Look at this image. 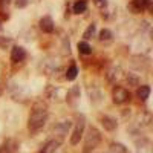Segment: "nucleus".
Instances as JSON below:
<instances>
[{
	"label": "nucleus",
	"instance_id": "f257e3e1",
	"mask_svg": "<svg viewBox=\"0 0 153 153\" xmlns=\"http://www.w3.org/2000/svg\"><path fill=\"white\" fill-rule=\"evenodd\" d=\"M48 121V109L43 103H35L31 115H29V120H28V130L31 133H37L40 132L45 124Z\"/></svg>",
	"mask_w": 153,
	"mask_h": 153
},
{
	"label": "nucleus",
	"instance_id": "f03ea898",
	"mask_svg": "<svg viewBox=\"0 0 153 153\" xmlns=\"http://www.w3.org/2000/svg\"><path fill=\"white\" fill-rule=\"evenodd\" d=\"M101 143V133L95 127H89V130L84 136V144H83V153H91L94 152L98 144Z\"/></svg>",
	"mask_w": 153,
	"mask_h": 153
},
{
	"label": "nucleus",
	"instance_id": "7ed1b4c3",
	"mask_svg": "<svg viewBox=\"0 0 153 153\" xmlns=\"http://www.w3.org/2000/svg\"><path fill=\"white\" fill-rule=\"evenodd\" d=\"M9 94H11L12 100H16V101H23L25 98L28 97L29 89L25 86L22 81H12V83L9 84Z\"/></svg>",
	"mask_w": 153,
	"mask_h": 153
},
{
	"label": "nucleus",
	"instance_id": "20e7f679",
	"mask_svg": "<svg viewBox=\"0 0 153 153\" xmlns=\"http://www.w3.org/2000/svg\"><path fill=\"white\" fill-rule=\"evenodd\" d=\"M84 129H86V120L83 115H80L78 120H76V126H75V129L71 135V144L72 146H78L80 141H81V138L84 135Z\"/></svg>",
	"mask_w": 153,
	"mask_h": 153
},
{
	"label": "nucleus",
	"instance_id": "39448f33",
	"mask_svg": "<svg viewBox=\"0 0 153 153\" xmlns=\"http://www.w3.org/2000/svg\"><path fill=\"white\" fill-rule=\"evenodd\" d=\"M71 129H72V121L71 120H61L54 126V135H57V139L61 143V139L69 133Z\"/></svg>",
	"mask_w": 153,
	"mask_h": 153
},
{
	"label": "nucleus",
	"instance_id": "423d86ee",
	"mask_svg": "<svg viewBox=\"0 0 153 153\" xmlns=\"http://www.w3.org/2000/svg\"><path fill=\"white\" fill-rule=\"evenodd\" d=\"M112 97H113V103L115 104H124L130 100V92L127 91L126 87L123 86H115L113 87V92H112Z\"/></svg>",
	"mask_w": 153,
	"mask_h": 153
},
{
	"label": "nucleus",
	"instance_id": "0eeeda50",
	"mask_svg": "<svg viewBox=\"0 0 153 153\" xmlns=\"http://www.w3.org/2000/svg\"><path fill=\"white\" fill-rule=\"evenodd\" d=\"M60 66H61V61H60V58L58 57H48L45 61H43V65H42V68H43V71L48 74V75H54L55 72H58L60 71Z\"/></svg>",
	"mask_w": 153,
	"mask_h": 153
},
{
	"label": "nucleus",
	"instance_id": "6e6552de",
	"mask_svg": "<svg viewBox=\"0 0 153 153\" xmlns=\"http://www.w3.org/2000/svg\"><path fill=\"white\" fill-rule=\"evenodd\" d=\"M65 100L68 101V104L72 106V107L78 106V104H80V100H81V89H80V86H76V84L72 86L69 91L66 92Z\"/></svg>",
	"mask_w": 153,
	"mask_h": 153
},
{
	"label": "nucleus",
	"instance_id": "1a4fd4ad",
	"mask_svg": "<svg viewBox=\"0 0 153 153\" xmlns=\"http://www.w3.org/2000/svg\"><path fill=\"white\" fill-rule=\"evenodd\" d=\"M87 94H89V100H91V103H94V104H101L104 101V92L101 91L100 87H97V86H91V87H89Z\"/></svg>",
	"mask_w": 153,
	"mask_h": 153
},
{
	"label": "nucleus",
	"instance_id": "9d476101",
	"mask_svg": "<svg viewBox=\"0 0 153 153\" xmlns=\"http://www.w3.org/2000/svg\"><path fill=\"white\" fill-rule=\"evenodd\" d=\"M100 121H101V126L104 127V130H107V132H113V130H117V127H118L117 118L110 117V115H103Z\"/></svg>",
	"mask_w": 153,
	"mask_h": 153
},
{
	"label": "nucleus",
	"instance_id": "9b49d317",
	"mask_svg": "<svg viewBox=\"0 0 153 153\" xmlns=\"http://www.w3.org/2000/svg\"><path fill=\"white\" fill-rule=\"evenodd\" d=\"M38 25H40V29L43 32H46V34H52L55 31V23H54V20L51 19L49 16L42 17L40 22H38Z\"/></svg>",
	"mask_w": 153,
	"mask_h": 153
},
{
	"label": "nucleus",
	"instance_id": "f8f14e48",
	"mask_svg": "<svg viewBox=\"0 0 153 153\" xmlns=\"http://www.w3.org/2000/svg\"><path fill=\"white\" fill-rule=\"evenodd\" d=\"M26 58V49L23 46H12L11 49V61L14 63H20Z\"/></svg>",
	"mask_w": 153,
	"mask_h": 153
},
{
	"label": "nucleus",
	"instance_id": "ddd939ff",
	"mask_svg": "<svg viewBox=\"0 0 153 153\" xmlns=\"http://www.w3.org/2000/svg\"><path fill=\"white\" fill-rule=\"evenodd\" d=\"M19 149V143L12 138H8L0 146V153H16Z\"/></svg>",
	"mask_w": 153,
	"mask_h": 153
},
{
	"label": "nucleus",
	"instance_id": "4468645a",
	"mask_svg": "<svg viewBox=\"0 0 153 153\" xmlns=\"http://www.w3.org/2000/svg\"><path fill=\"white\" fill-rule=\"evenodd\" d=\"M48 95H49L51 100H54V101H63L65 97H66V91L63 87H60V86H52L49 89Z\"/></svg>",
	"mask_w": 153,
	"mask_h": 153
},
{
	"label": "nucleus",
	"instance_id": "2eb2a0df",
	"mask_svg": "<svg viewBox=\"0 0 153 153\" xmlns=\"http://www.w3.org/2000/svg\"><path fill=\"white\" fill-rule=\"evenodd\" d=\"M58 147H60V141H58V139H51V141H48L43 146L40 153H55L58 150Z\"/></svg>",
	"mask_w": 153,
	"mask_h": 153
},
{
	"label": "nucleus",
	"instance_id": "dca6fc26",
	"mask_svg": "<svg viewBox=\"0 0 153 153\" xmlns=\"http://www.w3.org/2000/svg\"><path fill=\"white\" fill-rule=\"evenodd\" d=\"M5 120H6V123H9L12 126H17L20 121V115H17V112L14 109H8L5 113Z\"/></svg>",
	"mask_w": 153,
	"mask_h": 153
},
{
	"label": "nucleus",
	"instance_id": "f3484780",
	"mask_svg": "<svg viewBox=\"0 0 153 153\" xmlns=\"http://www.w3.org/2000/svg\"><path fill=\"white\" fill-rule=\"evenodd\" d=\"M150 92H152L150 86H149V84H143V86H139V87H138L136 95H138V98L141 100V101H147L149 97H150Z\"/></svg>",
	"mask_w": 153,
	"mask_h": 153
},
{
	"label": "nucleus",
	"instance_id": "a211bd4d",
	"mask_svg": "<svg viewBox=\"0 0 153 153\" xmlns=\"http://www.w3.org/2000/svg\"><path fill=\"white\" fill-rule=\"evenodd\" d=\"M120 74H121V68L120 66H112V68H109L106 76H107V80L110 83H115V81L120 78Z\"/></svg>",
	"mask_w": 153,
	"mask_h": 153
},
{
	"label": "nucleus",
	"instance_id": "6ab92c4d",
	"mask_svg": "<svg viewBox=\"0 0 153 153\" xmlns=\"http://www.w3.org/2000/svg\"><path fill=\"white\" fill-rule=\"evenodd\" d=\"M136 150L138 153H147L150 150V141L147 138H141L136 141Z\"/></svg>",
	"mask_w": 153,
	"mask_h": 153
},
{
	"label": "nucleus",
	"instance_id": "aec40b11",
	"mask_svg": "<svg viewBox=\"0 0 153 153\" xmlns=\"http://www.w3.org/2000/svg\"><path fill=\"white\" fill-rule=\"evenodd\" d=\"M72 11H74V14H83V12H86L87 11L86 0H76L72 6Z\"/></svg>",
	"mask_w": 153,
	"mask_h": 153
},
{
	"label": "nucleus",
	"instance_id": "412c9836",
	"mask_svg": "<svg viewBox=\"0 0 153 153\" xmlns=\"http://www.w3.org/2000/svg\"><path fill=\"white\" fill-rule=\"evenodd\" d=\"M97 34V25H89V26L86 28V31L83 32V38H84V42H89V40H92V38L95 37Z\"/></svg>",
	"mask_w": 153,
	"mask_h": 153
},
{
	"label": "nucleus",
	"instance_id": "4be33fe9",
	"mask_svg": "<svg viewBox=\"0 0 153 153\" xmlns=\"http://www.w3.org/2000/svg\"><path fill=\"white\" fill-rule=\"evenodd\" d=\"M107 153H129V150H127V147L121 143H113V144H110Z\"/></svg>",
	"mask_w": 153,
	"mask_h": 153
},
{
	"label": "nucleus",
	"instance_id": "5701e85b",
	"mask_svg": "<svg viewBox=\"0 0 153 153\" xmlns=\"http://www.w3.org/2000/svg\"><path fill=\"white\" fill-rule=\"evenodd\" d=\"M98 38H100V42H104V43H106V42H110L112 38H113V34H112L110 29L104 28V29H101V31H100Z\"/></svg>",
	"mask_w": 153,
	"mask_h": 153
},
{
	"label": "nucleus",
	"instance_id": "b1692460",
	"mask_svg": "<svg viewBox=\"0 0 153 153\" xmlns=\"http://www.w3.org/2000/svg\"><path fill=\"white\" fill-rule=\"evenodd\" d=\"M76 75H78V68H76L75 65H72V66L68 68L65 76H66V80H68V81H74V80L76 78Z\"/></svg>",
	"mask_w": 153,
	"mask_h": 153
},
{
	"label": "nucleus",
	"instance_id": "393cba45",
	"mask_svg": "<svg viewBox=\"0 0 153 153\" xmlns=\"http://www.w3.org/2000/svg\"><path fill=\"white\" fill-rule=\"evenodd\" d=\"M78 51H80V54H83V55H91L92 54V46L89 45L87 42H80L78 43Z\"/></svg>",
	"mask_w": 153,
	"mask_h": 153
},
{
	"label": "nucleus",
	"instance_id": "a878e982",
	"mask_svg": "<svg viewBox=\"0 0 153 153\" xmlns=\"http://www.w3.org/2000/svg\"><path fill=\"white\" fill-rule=\"evenodd\" d=\"M127 83H129V86H139L141 80H139V76L136 74H129L127 75Z\"/></svg>",
	"mask_w": 153,
	"mask_h": 153
},
{
	"label": "nucleus",
	"instance_id": "bb28decb",
	"mask_svg": "<svg viewBox=\"0 0 153 153\" xmlns=\"http://www.w3.org/2000/svg\"><path fill=\"white\" fill-rule=\"evenodd\" d=\"M8 46H11V38H9V37H5V35H2V37H0V48L6 49Z\"/></svg>",
	"mask_w": 153,
	"mask_h": 153
},
{
	"label": "nucleus",
	"instance_id": "cd10ccee",
	"mask_svg": "<svg viewBox=\"0 0 153 153\" xmlns=\"http://www.w3.org/2000/svg\"><path fill=\"white\" fill-rule=\"evenodd\" d=\"M14 5H16V8L23 9V8H26L29 5V0H14Z\"/></svg>",
	"mask_w": 153,
	"mask_h": 153
},
{
	"label": "nucleus",
	"instance_id": "c85d7f7f",
	"mask_svg": "<svg viewBox=\"0 0 153 153\" xmlns=\"http://www.w3.org/2000/svg\"><path fill=\"white\" fill-rule=\"evenodd\" d=\"M94 3H95V6L104 9V8L107 6V0H94Z\"/></svg>",
	"mask_w": 153,
	"mask_h": 153
},
{
	"label": "nucleus",
	"instance_id": "c756f323",
	"mask_svg": "<svg viewBox=\"0 0 153 153\" xmlns=\"http://www.w3.org/2000/svg\"><path fill=\"white\" fill-rule=\"evenodd\" d=\"M8 5H9V0H0V12H3Z\"/></svg>",
	"mask_w": 153,
	"mask_h": 153
},
{
	"label": "nucleus",
	"instance_id": "7c9ffc66",
	"mask_svg": "<svg viewBox=\"0 0 153 153\" xmlns=\"http://www.w3.org/2000/svg\"><path fill=\"white\" fill-rule=\"evenodd\" d=\"M146 2H149V0H146Z\"/></svg>",
	"mask_w": 153,
	"mask_h": 153
}]
</instances>
